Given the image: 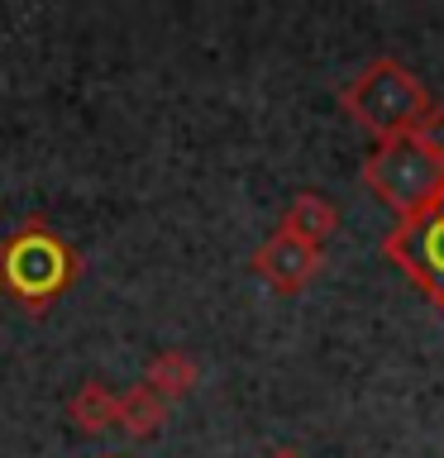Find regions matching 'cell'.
<instances>
[{
  "mask_svg": "<svg viewBox=\"0 0 444 458\" xmlns=\"http://www.w3.org/2000/svg\"><path fill=\"white\" fill-rule=\"evenodd\" d=\"M81 277L77 249L43 220H24L0 239V292L29 315H43Z\"/></svg>",
  "mask_w": 444,
  "mask_h": 458,
  "instance_id": "obj_1",
  "label": "cell"
},
{
  "mask_svg": "<svg viewBox=\"0 0 444 458\" xmlns=\"http://www.w3.org/2000/svg\"><path fill=\"white\" fill-rule=\"evenodd\" d=\"M339 106L363 134H372V143H392V139H406L435 100L401 57H372L339 91Z\"/></svg>",
  "mask_w": 444,
  "mask_h": 458,
  "instance_id": "obj_2",
  "label": "cell"
},
{
  "mask_svg": "<svg viewBox=\"0 0 444 458\" xmlns=\"http://www.w3.org/2000/svg\"><path fill=\"white\" fill-rule=\"evenodd\" d=\"M363 186L382 200L387 210H397V220H411L415 210H425L435 191L444 186V163H435L430 153H421L411 139L378 143L363 157Z\"/></svg>",
  "mask_w": 444,
  "mask_h": 458,
  "instance_id": "obj_3",
  "label": "cell"
},
{
  "mask_svg": "<svg viewBox=\"0 0 444 458\" xmlns=\"http://www.w3.org/2000/svg\"><path fill=\"white\" fill-rule=\"evenodd\" d=\"M382 253L421 286L444 315V206L430 200L411 220H397V229L382 239Z\"/></svg>",
  "mask_w": 444,
  "mask_h": 458,
  "instance_id": "obj_4",
  "label": "cell"
},
{
  "mask_svg": "<svg viewBox=\"0 0 444 458\" xmlns=\"http://www.w3.org/2000/svg\"><path fill=\"white\" fill-rule=\"evenodd\" d=\"M249 267H253L278 296H296V292H306V286L320 277L325 249H311V243H301V239H292V234H282V229H272V234L253 249Z\"/></svg>",
  "mask_w": 444,
  "mask_h": 458,
  "instance_id": "obj_5",
  "label": "cell"
},
{
  "mask_svg": "<svg viewBox=\"0 0 444 458\" xmlns=\"http://www.w3.org/2000/svg\"><path fill=\"white\" fill-rule=\"evenodd\" d=\"M278 229L301 239V243H311V249H325V243L335 239V229H339V206L320 191H296L292 200H286Z\"/></svg>",
  "mask_w": 444,
  "mask_h": 458,
  "instance_id": "obj_6",
  "label": "cell"
},
{
  "mask_svg": "<svg viewBox=\"0 0 444 458\" xmlns=\"http://www.w3.org/2000/svg\"><path fill=\"white\" fill-rule=\"evenodd\" d=\"M196 382H201V363H196L192 353H182V349L153 353L149 368H143V386H153L167 406H172V401H182V396H192Z\"/></svg>",
  "mask_w": 444,
  "mask_h": 458,
  "instance_id": "obj_7",
  "label": "cell"
},
{
  "mask_svg": "<svg viewBox=\"0 0 444 458\" xmlns=\"http://www.w3.org/2000/svg\"><path fill=\"white\" fill-rule=\"evenodd\" d=\"M167 420V401L153 392V386L134 382L129 392H120V415H115V425L124 429L129 439H153L158 429Z\"/></svg>",
  "mask_w": 444,
  "mask_h": 458,
  "instance_id": "obj_8",
  "label": "cell"
},
{
  "mask_svg": "<svg viewBox=\"0 0 444 458\" xmlns=\"http://www.w3.org/2000/svg\"><path fill=\"white\" fill-rule=\"evenodd\" d=\"M115 415H120V396H115L106 382H86V386H77V396L67 401V420L77 425L81 435H106V429H115Z\"/></svg>",
  "mask_w": 444,
  "mask_h": 458,
  "instance_id": "obj_9",
  "label": "cell"
},
{
  "mask_svg": "<svg viewBox=\"0 0 444 458\" xmlns=\"http://www.w3.org/2000/svg\"><path fill=\"white\" fill-rule=\"evenodd\" d=\"M406 139H411L421 153L435 157V163H444V100H435V106H430L421 120H415V129H411Z\"/></svg>",
  "mask_w": 444,
  "mask_h": 458,
  "instance_id": "obj_10",
  "label": "cell"
},
{
  "mask_svg": "<svg viewBox=\"0 0 444 458\" xmlns=\"http://www.w3.org/2000/svg\"><path fill=\"white\" fill-rule=\"evenodd\" d=\"M272 458H301L296 449H278V454H272Z\"/></svg>",
  "mask_w": 444,
  "mask_h": 458,
  "instance_id": "obj_11",
  "label": "cell"
},
{
  "mask_svg": "<svg viewBox=\"0 0 444 458\" xmlns=\"http://www.w3.org/2000/svg\"><path fill=\"white\" fill-rule=\"evenodd\" d=\"M435 200H440V206H444V186H440V191H435Z\"/></svg>",
  "mask_w": 444,
  "mask_h": 458,
  "instance_id": "obj_12",
  "label": "cell"
}]
</instances>
